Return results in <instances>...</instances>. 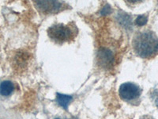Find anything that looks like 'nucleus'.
<instances>
[{"label":"nucleus","instance_id":"obj_1","mask_svg":"<svg viewBox=\"0 0 158 119\" xmlns=\"http://www.w3.org/2000/svg\"><path fill=\"white\" fill-rule=\"evenodd\" d=\"M134 50L142 58H152L158 54V37L149 30L138 32L133 40Z\"/></svg>","mask_w":158,"mask_h":119},{"label":"nucleus","instance_id":"obj_2","mask_svg":"<svg viewBox=\"0 0 158 119\" xmlns=\"http://www.w3.org/2000/svg\"><path fill=\"white\" fill-rule=\"evenodd\" d=\"M74 27H71L70 25L57 24L51 26L48 29V34L49 37L57 43H63L70 41L75 37L76 31Z\"/></svg>","mask_w":158,"mask_h":119},{"label":"nucleus","instance_id":"obj_3","mask_svg":"<svg viewBox=\"0 0 158 119\" xmlns=\"http://www.w3.org/2000/svg\"><path fill=\"white\" fill-rule=\"evenodd\" d=\"M142 90L138 85L132 83H123L119 87V95L126 101H134L140 97Z\"/></svg>","mask_w":158,"mask_h":119},{"label":"nucleus","instance_id":"obj_4","mask_svg":"<svg viewBox=\"0 0 158 119\" xmlns=\"http://www.w3.org/2000/svg\"><path fill=\"white\" fill-rule=\"evenodd\" d=\"M35 5L41 12L46 14L56 13L63 8V4L56 1H37Z\"/></svg>","mask_w":158,"mask_h":119},{"label":"nucleus","instance_id":"obj_5","mask_svg":"<svg viewBox=\"0 0 158 119\" xmlns=\"http://www.w3.org/2000/svg\"><path fill=\"white\" fill-rule=\"evenodd\" d=\"M99 63L104 67H108L113 61V55L108 49H102L99 51L98 53Z\"/></svg>","mask_w":158,"mask_h":119},{"label":"nucleus","instance_id":"obj_6","mask_svg":"<svg viewBox=\"0 0 158 119\" xmlns=\"http://www.w3.org/2000/svg\"><path fill=\"white\" fill-rule=\"evenodd\" d=\"M15 90L12 82L3 81L0 83V95L2 96L10 95Z\"/></svg>","mask_w":158,"mask_h":119},{"label":"nucleus","instance_id":"obj_7","mask_svg":"<svg viewBox=\"0 0 158 119\" xmlns=\"http://www.w3.org/2000/svg\"><path fill=\"white\" fill-rule=\"evenodd\" d=\"M72 96L70 95H63V94H57L56 96V101L59 103V106H61L63 108L67 110L69 105L71 103Z\"/></svg>","mask_w":158,"mask_h":119},{"label":"nucleus","instance_id":"obj_8","mask_svg":"<svg viewBox=\"0 0 158 119\" xmlns=\"http://www.w3.org/2000/svg\"><path fill=\"white\" fill-rule=\"evenodd\" d=\"M118 22H120L122 25H123L124 27H131V18L129 15H127L125 13L123 14H119L118 17Z\"/></svg>","mask_w":158,"mask_h":119},{"label":"nucleus","instance_id":"obj_9","mask_svg":"<svg viewBox=\"0 0 158 119\" xmlns=\"http://www.w3.org/2000/svg\"><path fill=\"white\" fill-rule=\"evenodd\" d=\"M150 96L153 102L154 103V104L158 107V84H156L152 89V90L150 92Z\"/></svg>","mask_w":158,"mask_h":119},{"label":"nucleus","instance_id":"obj_10","mask_svg":"<svg viewBox=\"0 0 158 119\" xmlns=\"http://www.w3.org/2000/svg\"><path fill=\"white\" fill-rule=\"evenodd\" d=\"M147 16H146V15H139L135 20V24L138 26H142V25H145L147 23Z\"/></svg>","mask_w":158,"mask_h":119},{"label":"nucleus","instance_id":"obj_11","mask_svg":"<svg viewBox=\"0 0 158 119\" xmlns=\"http://www.w3.org/2000/svg\"><path fill=\"white\" fill-rule=\"evenodd\" d=\"M111 12V7H110L109 6H106L105 7L103 8L102 10V15H107V14H109Z\"/></svg>","mask_w":158,"mask_h":119},{"label":"nucleus","instance_id":"obj_12","mask_svg":"<svg viewBox=\"0 0 158 119\" xmlns=\"http://www.w3.org/2000/svg\"><path fill=\"white\" fill-rule=\"evenodd\" d=\"M67 119H77V117H68V118H67Z\"/></svg>","mask_w":158,"mask_h":119},{"label":"nucleus","instance_id":"obj_13","mask_svg":"<svg viewBox=\"0 0 158 119\" xmlns=\"http://www.w3.org/2000/svg\"><path fill=\"white\" fill-rule=\"evenodd\" d=\"M56 119H59V118H56Z\"/></svg>","mask_w":158,"mask_h":119}]
</instances>
